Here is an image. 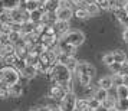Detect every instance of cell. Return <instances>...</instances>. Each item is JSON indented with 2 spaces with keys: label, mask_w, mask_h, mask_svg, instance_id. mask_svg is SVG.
<instances>
[{
  "label": "cell",
  "mask_w": 128,
  "mask_h": 111,
  "mask_svg": "<svg viewBox=\"0 0 128 111\" xmlns=\"http://www.w3.org/2000/svg\"><path fill=\"white\" fill-rule=\"evenodd\" d=\"M49 78L53 81V84H59V85H65L68 82L72 81V71L64 64H55L52 68V72Z\"/></svg>",
  "instance_id": "6da1fadb"
},
{
  "label": "cell",
  "mask_w": 128,
  "mask_h": 111,
  "mask_svg": "<svg viewBox=\"0 0 128 111\" xmlns=\"http://www.w3.org/2000/svg\"><path fill=\"white\" fill-rule=\"evenodd\" d=\"M20 72H19L14 66H7L4 65L3 68H0V82L6 84L7 87L19 84L20 81Z\"/></svg>",
  "instance_id": "7a4b0ae2"
},
{
  "label": "cell",
  "mask_w": 128,
  "mask_h": 111,
  "mask_svg": "<svg viewBox=\"0 0 128 111\" xmlns=\"http://www.w3.org/2000/svg\"><path fill=\"white\" fill-rule=\"evenodd\" d=\"M66 43H69V45H72V46H81L82 43H84V41H85V35L82 33V32H79V30H69L66 35L62 38Z\"/></svg>",
  "instance_id": "3957f363"
},
{
  "label": "cell",
  "mask_w": 128,
  "mask_h": 111,
  "mask_svg": "<svg viewBox=\"0 0 128 111\" xmlns=\"http://www.w3.org/2000/svg\"><path fill=\"white\" fill-rule=\"evenodd\" d=\"M76 101L78 98H76L75 92H66V95L60 99L59 107L62 111H74L76 108Z\"/></svg>",
  "instance_id": "277c9868"
},
{
  "label": "cell",
  "mask_w": 128,
  "mask_h": 111,
  "mask_svg": "<svg viewBox=\"0 0 128 111\" xmlns=\"http://www.w3.org/2000/svg\"><path fill=\"white\" fill-rule=\"evenodd\" d=\"M65 95H66V91H65V88L62 85H59V84H53L50 89H49V97L53 99H60L64 98Z\"/></svg>",
  "instance_id": "5b68a950"
},
{
  "label": "cell",
  "mask_w": 128,
  "mask_h": 111,
  "mask_svg": "<svg viewBox=\"0 0 128 111\" xmlns=\"http://www.w3.org/2000/svg\"><path fill=\"white\" fill-rule=\"evenodd\" d=\"M78 74H86L89 76H94L96 74V69H95V66H92L91 64H88V62H79L78 66H76V71Z\"/></svg>",
  "instance_id": "8992f818"
},
{
  "label": "cell",
  "mask_w": 128,
  "mask_h": 111,
  "mask_svg": "<svg viewBox=\"0 0 128 111\" xmlns=\"http://www.w3.org/2000/svg\"><path fill=\"white\" fill-rule=\"evenodd\" d=\"M58 49L59 52L65 53V55H68V56H75V46H72L69 43H66L64 39H59V43H58Z\"/></svg>",
  "instance_id": "52a82bcc"
},
{
  "label": "cell",
  "mask_w": 128,
  "mask_h": 111,
  "mask_svg": "<svg viewBox=\"0 0 128 111\" xmlns=\"http://www.w3.org/2000/svg\"><path fill=\"white\" fill-rule=\"evenodd\" d=\"M58 20H64V22H69L70 18L74 16V9L69 7H59V10L56 12Z\"/></svg>",
  "instance_id": "ba28073f"
},
{
  "label": "cell",
  "mask_w": 128,
  "mask_h": 111,
  "mask_svg": "<svg viewBox=\"0 0 128 111\" xmlns=\"http://www.w3.org/2000/svg\"><path fill=\"white\" fill-rule=\"evenodd\" d=\"M74 16L78 19H88L91 18V15L88 13V10L85 9V5H84V2L82 3H78L75 5V9H74Z\"/></svg>",
  "instance_id": "9c48e42d"
},
{
  "label": "cell",
  "mask_w": 128,
  "mask_h": 111,
  "mask_svg": "<svg viewBox=\"0 0 128 111\" xmlns=\"http://www.w3.org/2000/svg\"><path fill=\"white\" fill-rule=\"evenodd\" d=\"M10 18H12V23H24V10L23 9H14L10 10Z\"/></svg>",
  "instance_id": "30bf717a"
},
{
  "label": "cell",
  "mask_w": 128,
  "mask_h": 111,
  "mask_svg": "<svg viewBox=\"0 0 128 111\" xmlns=\"http://www.w3.org/2000/svg\"><path fill=\"white\" fill-rule=\"evenodd\" d=\"M56 29V35L64 38L68 32H69V22H64V20H58L56 23L53 25Z\"/></svg>",
  "instance_id": "8fae6325"
},
{
  "label": "cell",
  "mask_w": 128,
  "mask_h": 111,
  "mask_svg": "<svg viewBox=\"0 0 128 111\" xmlns=\"http://www.w3.org/2000/svg\"><path fill=\"white\" fill-rule=\"evenodd\" d=\"M60 7V0H48L45 5H42L43 12H58Z\"/></svg>",
  "instance_id": "7c38bea8"
},
{
  "label": "cell",
  "mask_w": 128,
  "mask_h": 111,
  "mask_svg": "<svg viewBox=\"0 0 128 111\" xmlns=\"http://www.w3.org/2000/svg\"><path fill=\"white\" fill-rule=\"evenodd\" d=\"M42 22L46 25V26H53V25L58 22V16H56V12H45L43 15V19Z\"/></svg>",
  "instance_id": "4fadbf2b"
},
{
  "label": "cell",
  "mask_w": 128,
  "mask_h": 111,
  "mask_svg": "<svg viewBox=\"0 0 128 111\" xmlns=\"http://www.w3.org/2000/svg\"><path fill=\"white\" fill-rule=\"evenodd\" d=\"M42 5L38 2V0H28L24 5H22L20 6V9H23V10H28V12H35V10H38V9H40Z\"/></svg>",
  "instance_id": "5bb4252c"
},
{
  "label": "cell",
  "mask_w": 128,
  "mask_h": 111,
  "mask_svg": "<svg viewBox=\"0 0 128 111\" xmlns=\"http://www.w3.org/2000/svg\"><path fill=\"white\" fill-rule=\"evenodd\" d=\"M2 6L4 10H14V9H19L20 7V0H0Z\"/></svg>",
  "instance_id": "9a60e30c"
},
{
  "label": "cell",
  "mask_w": 128,
  "mask_h": 111,
  "mask_svg": "<svg viewBox=\"0 0 128 111\" xmlns=\"http://www.w3.org/2000/svg\"><path fill=\"white\" fill-rule=\"evenodd\" d=\"M36 74H39V71H38V68H36V66H32V65H28V66H26V68L20 72V75L23 76V78H28V79L33 78Z\"/></svg>",
  "instance_id": "2e32d148"
},
{
  "label": "cell",
  "mask_w": 128,
  "mask_h": 111,
  "mask_svg": "<svg viewBox=\"0 0 128 111\" xmlns=\"http://www.w3.org/2000/svg\"><path fill=\"white\" fill-rule=\"evenodd\" d=\"M98 88H102L105 91H110L111 88L114 87V84H112V78L111 76H104V78H101L98 82Z\"/></svg>",
  "instance_id": "e0dca14e"
},
{
  "label": "cell",
  "mask_w": 128,
  "mask_h": 111,
  "mask_svg": "<svg viewBox=\"0 0 128 111\" xmlns=\"http://www.w3.org/2000/svg\"><path fill=\"white\" fill-rule=\"evenodd\" d=\"M22 94H23V88H22L20 84H14V85L9 87V95L10 97L18 98V97H22Z\"/></svg>",
  "instance_id": "ac0fdd59"
},
{
  "label": "cell",
  "mask_w": 128,
  "mask_h": 111,
  "mask_svg": "<svg viewBox=\"0 0 128 111\" xmlns=\"http://www.w3.org/2000/svg\"><path fill=\"white\" fill-rule=\"evenodd\" d=\"M43 15H45V12H43V9H38V10H35V12H30V22H33V23H40L42 19H43Z\"/></svg>",
  "instance_id": "d6986e66"
},
{
  "label": "cell",
  "mask_w": 128,
  "mask_h": 111,
  "mask_svg": "<svg viewBox=\"0 0 128 111\" xmlns=\"http://www.w3.org/2000/svg\"><path fill=\"white\" fill-rule=\"evenodd\" d=\"M76 108H79L81 111L92 110L91 105H89V98H78V101H76Z\"/></svg>",
  "instance_id": "ffe728a7"
},
{
  "label": "cell",
  "mask_w": 128,
  "mask_h": 111,
  "mask_svg": "<svg viewBox=\"0 0 128 111\" xmlns=\"http://www.w3.org/2000/svg\"><path fill=\"white\" fill-rule=\"evenodd\" d=\"M108 95H110V94H108V91H105V89H102V88H98V89H96V91L94 92L92 97H94V98H96V99L99 101V102L102 104L105 99L108 98Z\"/></svg>",
  "instance_id": "44dd1931"
},
{
  "label": "cell",
  "mask_w": 128,
  "mask_h": 111,
  "mask_svg": "<svg viewBox=\"0 0 128 111\" xmlns=\"http://www.w3.org/2000/svg\"><path fill=\"white\" fill-rule=\"evenodd\" d=\"M112 55H114V62H118V64L127 62V55H125L124 51H120V49H118V51H114Z\"/></svg>",
  "instance_id": "7402d4cb"
},
{
  "label": "cell",
  "mask_w": 128,
  "mask_h": 111,
  "mask_svg": "<svg viewBox=\"0 0 128 111\" xmlns=\"http://www.w3.org/2000/svg\"><path fill=\"white\" fill-rule=\"evenodd\" d=\"M33 30H35V23L33 22H24L23 26H22V35H29V33H33Z\"/></svg>",
  "instance_id": "603a6c76"
},
{
  "label": "cell",
  "mask_w": 128,
  "mask_h": 111,
  "mask_svg": "<svg viewBox=\"0 0 128 111\" xmlns=\"http://www.w3.org/2000/svg\"><path fill=\"white\" fill-rule=\"evenodd\" d=\"M115 108L118 111H128V98H118Z\"/></svg>",
  "instance_id": "cb8c5ba5"
},
{
  "label": "cell",
  "mask_w": 128,
  "mask_h": 111,
  "mask_svg": "<svg viewBox=\"0 0 128 111\" xmlns=\"http://www.w3.org/2000/svg\"><path fill=\"white\" fill-rule=\"evenodd\" d=\"M84 5H85V9L88 10V13H89L91 16H96V15L99 13V10H101V9H99V6L96 5V3H91V5H86V3H84Z\"/></svg>",
  "instance_id": "d4e9b609"
},
{
  "label": "cell",
  "mask_w": 128,
  "mask_h": 111,
  "mask_svg": "<svg viewBox=\"0 0 128 111\" xmlns=\"http://www.w3.org/2000/svg\"><path fill=\"white\" fill-rule=\"evenodd\" d=\"M76 76H78V79H79V82H81V85H84V87H88L89 84H91V79H92V76L86 75V74H78V72H75Z\"/></svg>",
  "instance_id": "484cf974"
},
{
  "label": "cell",
  "mask_w": 128,
  "mask_h": 111,
  "mask_svg": "<svg viewBox=\"0 0 128 111\" xmlns=\"http://www.w3.org/2000/svg\"><path fill=\"white\" fill-rule=\"evenodd\" d=\"M22 39H23V35H22V33H20V32H10V33H9V42H12L13 45H16V43H18L19 41H22Z\"/></svg>",
  "instance_id": "4316f807"
},
{
  "label": "cell",
  "mask_w": 128,
  "mask_h": 111,
  "mask_svg": "<svg viewBox=\"0 0 128 111\" xmlns=\"http://www.w3.org/2000/svg\"><path fill=\"white\" fill-rule=\"evenodd\" d=\"M116 97L118 98H128V87L127 85L116 87Z\"/></svg>",
  "instance_id": "83f0119b"
},
{
  "label": "cell",
  "mask_w": 128,
  "mask_h": 111,
  "mask_svg": "<svg viewBox=\"0 0 128 111\" xmlns=\"http://www.w3.org/2000/svg\"><path fill=\"white\" fill-rule=\"evenodd\" d=\"M13 66H14V68H16V69H18L19 72H22V71H23L24 68L28 66V62H26V59H19V58H18L16 64L13 65Z\"/></svg>",
  "instance_id": "f1b7e54d"
},
{
  "label": "cell",
  "mask_w": 128,
  "mask_h": 111,
  "mask_svg": "<svg viewBox=\"0 0 128 111\" xmlns=\"http://www.w3.org/2000/svg\"><path fill=\"white\" fill-rule=\"evenodd\" d=\"M112 78V84L115 85V87H120V85H124V76L120 75V74H114V76H111Z\"/></svg>",
  "instance_id": "f546056e"
},
{
  "label": "cell",
  "mask_w": 128,
  "mask_h": 111,
  "mask_svg": "<svg viewBox=\"0 0 128 111\" xmlns=\"http://www.w3.org/2000/svg\"><path fill=\"white\" fill-rule=\"evenodd\" d=\"M0 22H2V23H12V18H10L9 10H4V12H3V15L0 16Z\"/></svg>",
  "instance_id": "4dcf8cb0"
},
{
  "label": "cell",
  "mask_w": 128,
  "mask_h": 111,
  "mask_svg": "<svg viewBox=\"0 0 128 111\" xmlns=\"http://www.w3.org/2000/svg\"><path fill=\"white\" fill-rule=\"evenodd\" d=\"M102 62H104L105 65H108V66L114 64V55H112V52L104 55V56H102Z\"/></svg>",
  "instance_id": "1f68e13d"
},
{
  "label": "cell",
  "mask_w": 128,
  "mask_h": 111,
  "mask_svg": "<svg viewBox=\"0 0 128 111\" xmlns=\"http://www.w3.org/2000/svg\"><path fill=\"white\" fill-rule=\"evenodd\" d=\"M43 35L46 36H52V38H56V29H55V26H46L45 28V33Z\"/></svg>",
  "instance_id": "d6a6232c"
},
{
  "label": "cell",
  "mask_w": 128,
  "mask_h": 111,
  "mask_svg": "<svg viewBox=\"0 0 128 111\" xmlns=\"http://www.w3.org/2000/svg\"><path fill=\"white\" fill-rule=\"evenodd\" d=\"M96 5L99 6V9H104V10H108V9H111L110 0H98V2H96Z\"/></svg>",
  "instance_id": "836d02e7"
},
{
  "label": "cell",
  "mask_w": 128,
  "mask_h": 111,
  "mask_svg": "<svg viewBox=\"0 0 128 111\" xmlns=\"http://www.w3.org/2000/svg\"><path fill=\"white\" fill-rule=\"evenodd\" d=\"M121 65L122 64H118V62H114L112 65H110V69L112 74H120L121 72Z\"/></svg>",
  "instance_id": "e575fe53"
},
{
  "label": "cell",
  "mask_w": 128,
  "mask_h": 111,
  "mask_svg": "<svg viewBox=\"0 0 128 111\" xmlns=\"http://www.w3.org/2000/svg\"><path fill=\"white\" fill-rule=\"evenodd\" d=\"M89 105H91V108H92V110H95V108H98L99 105H101V102H99L96 98L91 97V98H89Z\"/></svg>",
  "instance_id": "d590c367"
},
{
  "label": "cell",
  "mask_w": 128,
  "mask_h": 111,
  "mask_svg": "<svg viewBox=\"0 0 128 111\" xmlns=\"http://www.w3.org/2000/svg\"><path fill=\"white\" fill-rule=\"evenodd\" d=\"M9 95V88L7 87H0V98H7Z\"/></svg>",
  "instance_id": "8d00e7d4"
},
{
  "label": "cell",
  "mask_w": 128,
  "mask_h": 111,
  "mask_svg": "<svg viewBox=\"0 0 128 111\" xmlns=\"http://www.w3.org/2000/svg\"><path fill=\"white\" fill-rule=\"evenodd\" d=\"M10 26H12L13 32H20L22 33V26H23V23H10Z\"/></svg>",
  "instance_id": "74e56055"
},
{
  "label": "cell",
  "mask_w": 128,
  "mask_h": 111,
  "mask_svg": "<svg viewBox=\"0 0 128 111\" xmlns=\"http://www.w3.org/2000/svg\"><path fill=\"white\" fill-rule=\"evenodd\" d=\"M120 75H128V62H124L121 65V72H120Z\"/></svg>",
  "instance_id": "f35d334b"
},
{
  "label": "cell",
  "mask_w": 128,
  "mask_h": 111,
  "mask_svg": "<svg viewBox=\"0 0 128 111\" xmlns=\"http://www.w3.org/2000/svg\"><path fill=\"white\" fill-rule=\"evenodd\" d=\"M108 110H110V108H106L105 105H102V104H101V105L98 107V108H95L94 111H108Z\"/></svg>",
  "instance_id": "ab89813d"
},
{
  "label": "cell",
  "mask_w": 128,
  "mask_h": 111,
  "mask_svg": "<svg viewBox=\"0 0 128 111\" xmlns=\"http://www.w3.org/2000/svg\"><path fill=\"white\" fill-rule=\"evenodd\" d=\"M122 38H124V41H125V42H128V28L124 30V33H122Z\"/></svg>",
  "instance_id": "60d3db41"
},
{
  "label": "cell",
  "mask_w": 128,
  "mask_h": 111,
  "mask_svg": "<svg viewBox=\"0 0 128 111\" xmlns=\"http://www.w3.org/2000/svg\"><path fill=\"white\" fill-rule=\"evenodd\" d=\"M98 0H84V3H86V5H91V3H96Z\"/></svg>",
  "instance_id": "b9f144b4"
},
{
  "label": "cell",
  "mask_w": 128,
  "mask_h": 111,
  "mask_svg": "<svg viewBox=\"0 0 128 111\" xmlns=\"http://www.w3.org/2000/svg\"><path fill=\"white\" fill-rule=\"evenodd\" d=\"M124 85L128 87V75H124Z\"/></svg>",
  "instance_id": "7bdbcfd3"
},
{
  "label": "cell",
  "mask_w": 128,
  "mask_h": 111,
  "mask_svg": "<svg viewBox=\"0 0 128 111\" xmlns=\"http://www.w3.org/2000/svg\"><path fill=\"white\" fill-rule=\"evenodd\" d=\"M72 2H74V3H75V5H78V3H82V2H84V0H72Z\"/></svg>",
  "instance_id": "ee69618b"
},
{
  "label": "cell",
  "mask_w": 128,
  "mask_h": 111,
  "mask_svg": "<svg viewBox=\"0 0 128 111\" xmlns=\"http://www.w3.org/2000/svg\"><path fill=\"white\" fill-rule=\"evenodd\" d=\"M38 2H39V3H40V5H45V3H46L48 0H38Z\"/></svg>",
  "instance_id": "f6af8a7d"
},
{
  "label": "cell",
  "mask_w": 128,
  "mask_h": 111,
  "mask_svg": "<svg viewBox=\"0 0 128 111\" xmlns=\"http://www.w3.org/2000/svg\"><path fill=\"white\" fill-rule=\"evenodd\" d=\"M3 59V53H2V49H0V61Z\"/></svg>",
  "instance_id": "bcb514c9"
},
{
  "label": "cell",
  "mask_w": 128,
  "mask_h": 111,
  "mask_svg": "<svg viewBox=\"0 0 128 111\" xmlns=\"http://www.w3.org/2000/svg\"><path fill=\"white\" fill-rule=\"evenodd\" d=\"M108 111H118V110H116V108H110Z\"/></svg>",
  "instance_id": "7dc6e473"
},
{
  "label": "cell",
  "mask_w": 128,
  "mask_h": 111,
  "mask_svg": "<svg viewBox=\"0 0 128 111\" xmlns=\"http://www.w3.org/2000/svg\"><path fill=\"white\" fill-rule=\"evenodd\" d=\"M74 111H81V110H79V108H75V110H74Z\"/></svg>",
  "instance_id": "c3c4849f"
},
{
  "label": "cell",
  "mask_w": 128,
  "mask_h": 111,
  "mask_svg": "<svg viewBox=\"0 0 128 111\" xmlns=\"http://www.w3.org/2000/svg\"><path fill=\"white\" fill-rule=\"evenodd\" d=\"M125 10H127V13H128V5H127V7H125Z\"/></svg>",
  "instance_id": "681fc988"
},
{
  "label": "cell",
  "mask_w": 128,
  "mask_h": 111,
  "mask_svg": "<svg viewBox=\"0 0 128 111\" xmlns=\"http://www.w3.org/2000/svg\"><path fill=\"white\" fill-rule=\"evenodd\" d=\"M127 2H128V0H127Z\"/></svg>",
  "instance_id": "f907efd6"
}]
</instances>
